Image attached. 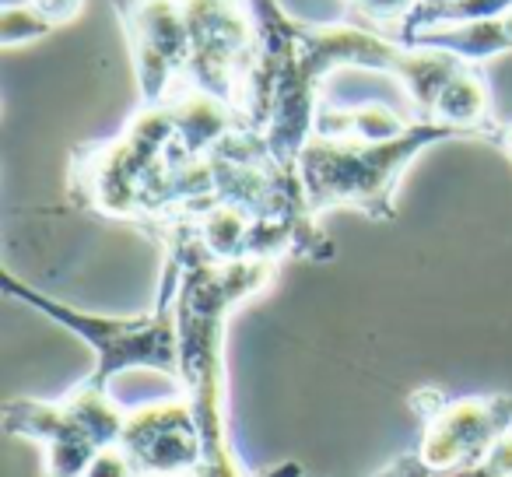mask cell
Listing matches in <instances>:
<instances>
[{
    "label": "cell",
    "instance_id": "6da1fadb",
    "mask_svg": "<svg viewBox=\"0 0 512 477\" xmlns=\"http://www.w3.org/2000/svg\"><path fill=\"white\" fill-rule=\"evenodd\" d=\"M158 243H176L183 253L176 320H179V383L197 414L204 460L193 477H253L242 463L228 428V320L239 306L264 295L278 278L274 260H214L183 228Z\"/></svg>",
    "mask_w": 512,
    "mask_h": 477
},
{
    "label": "cell",
    "instance_id": "7a4b0ae2",
    "mask_svg": "<svg viewBox=\"0 0 512 477\" xmlns=\"http://www.w3.org/2000/svg\"><path fill=\"white\" fill-rule=\"evenodd\" d=\"M162 278H158L155 306L137 316H102L78 309L71 302H60L39 288L18 281L11 271H0V288L11 299L25 302L29 309L43 313L57 327L71 330L74 337L92 348L95 365L85 379L99 386H113L116 376L134 369H148L158 376H169L179 383V320H176V299H179V278H183V253L176 243H162Z\"/></svg>",
    "mask_w": 512,
    "mask_h": 477
},
{
    "label": "cell",
    "instance_id": "3957f363",
    "mask_svg": "<svg viewBox=\"0 0 512 477\" xmlns=\"http://www.w3.org/2000/svg\"><path fill=\"white\" fill-rule=\"evenodd\" d=\"M446 141H474V137L435 120H414L404 134L383 141L313 134V141L299 155V179L309 211L323 218L327 211L348 207L372 221H393L404 172L421 151Z\"/></svg>",
    "mask_w": 512,
    "mask_h": 477
},
{
    "label": "cell",
    "instance_id": "277c9868",
    "mask_svg": "<svg viewBox=\"0 0 512 477\" xmlns=\"http://www.w3.org/2000/svg\"><path fill=\"white\" fill-rule=\"evenodd\" d=\"M127 425V407L113 386L81 379L60 400L15 397L4 404V432L43 446V477H85L102 449L116 446Z\"/></svg>",
    "mask_w": 512,
    "mask_h": 477
},
{
    "label": "cell",
    "instance_id": "5b68a950",
    "mask_svg": "<svg viewBox=\"0 0 512 477\" xmlns=\"http://www.w3.org/2000/svg\"><path fill=\"white\" fill-rule=\"evenodd\" d=\"M183 15L190 32V88L242 113L264 46L253 0H183Z\"/></svg>",
    "mask_w": 512,
    "mask_h": 477
},
{
    "label": "cell",
    "instance_id": "8992f818",
    "mask_svg": "<svg viewBox=\"0 0 512 477\" xmlns=\"http://www.w3.org/2000/svg\"><path fill=\"white\" fill-rule=\"evenodd\" d=\"M421 418L418 456L432 470H456L477 463L505 432H512V393H467L446 397L435 386L411 393Z\"/></svg>",
    "mask_w": 512,
    "mask_h": 477
},
{
    "label": "cell",
    "instance_id": "52a82bcc",
    "mask_svg": "<svg viewBox=\"0 0 512 477\" xmlns=\"http://www.w3.org/2000/svg\"><path fill=\"white\" fill-rule=\"evenodd\" d=\"M137 78L141 106L190 88V32L183 0H113Z\"/></svg>",
    "mask_w": 512,
    "mask_h": 477
},
{
    "label": "cell",
    "instance_id": "ba28073f",
    "mask_svg": "<svg viewBox=\"0 0 512 477\" xmlns=\"http://www.w3.org/2000/svg\"><path fill=\"white\" fill-rule=\"evenodd\" d=\"M120 446L141 477H193L204 460L197 414L183 390L127 407Z\"/></svg>",
    "mask_w": 512,
    "mask_h": 477
},
{
    "label": "cell",
    "instance_id": "9c48e42d",
    "mask_svg": "<svg viewBox=\"0 0 512 477\" xmlns=\"http://www.w3.org/2000/svg\"><path fill=\"white\" fill-rule=\"evenodd\" d=\"M393 43L407 50H442L484 67V60L512 53V11L467 25H425V29L400 32L393 36Z\"/></svg>",
    "mask_w": 512,
    "mask_h": 477
},
{
    "label": "cell",
    "instance_id": "30bf717a",
    "mask_svg": "<svg viewBox=\"0 0 512 477\" xmlns=\"http://www.w3.org/2000/svg\"><path fill=\"white\" fill-rule=\"evenodd\" d=\"M418 116L397 113L386 102H334L323 99L320 120H316V134L320 137H351V141H383V137L404 134Z\"/></svg>",
    "mask_w": 512,
    "mask_h": 477
},
{
    "label": "cell",
    "instance_id": "8fae6325",
    "mask_svg": "<svg viewBox=\"0 0 512 477\" xmlns=\"http://www.w3.org/2000/svg\"><path fill=\"white\" fill-rule=\"evenodd\" d=\"M512 11V0H449V4H435V8H414L407 18L386 25L383 32L386 39L400 36V32H414L425 29V25H467V22H484V18H495Z\"/></svg>",
    "mask_w": 512,
    "mask_h": 477
},
{
    "label": "cell",
    "instance_id": "7c38bea8",
    "mask_svg": "<svg viewBox=\"0 0 512 477\" xmlns=\"http://www.w3.org/2000/svg\"><path fill=\"white\" fill-rule=\"evenodd\" d=\"M53 32V25L39 15L36 8L29 4H4L0 11V46L4 50H18V46H29V43H39Z\"/></svg>",
    "mask_w": 512,
    "mask_h": 477
},
{
    "label": "cell",
    "instance_id": "4fadbf2b",
    "mask_svg": "<svg viewBox=\"0 0 512 477\" xmlns=\"http://www.w3.org/2000/svg\"><path fill=\"white\" fill-rule=\"evenodd\" d=\"M348 4L372 29H386V25L400 22V18H407L418 8V0H348Z\"/></svg>",
    "mask_w": 512,
    "mask_h": 477
},
{
    "label": "cell",
    "instance_id": "5bb4252c",
    "mask_svg": "<svg viewBox=\"0 0 512 477\" xmlns=\"http://www.w3.org/2000/svg\"><path fill=\"white\" fill-rule=\"evenodd\" d=\"M85 477H141V474H137L134 460H130L120 442H116V446L102 449V453L95 456L92 467L85 470Z\"/></svg>",
    "mask_w": 512,
    "mask_h": 477
},
{
    "label": "cell",
    "instance_id": "9a60e30c",
    "mask_svg": "<svg viewBox=\"0 0 512 477\" xmlns=\"http://www.w3.org/2000/svg\"><path fill=\"white\" fill-rule=\"evenodd\" d=\"M25 4H29V8H36L39 15L53 25V29L78 22L81 11H85V0H25Z\"/></svg>",
    "mask_w": 512,
    "mask_h": 477
},
{
    "label": "cell",
    "instance_id": "2e32d148",
    "mask_svg": "<svg viewBox=\"0 0 512 477\" xmlns=\"http://www.w3.org/2000/svg\"><path fill=\"white\" fill-rule=\"evenodd\" d=\"M481 460L488 463L498 477H512V432H505L502 439H498L495 446L481 456Z\"/></svg>",
    "mask_w": 512,
    "mask_h": 477
},
{
    "label": "cell",
    "instance_id": "e0dca14e",
    "mask_svg": "<svg viewBox=\"0 0 512 477\" xmlns=\"http://www.w3.org/2000/svg\"><path fill=\"white\" fill-rule=\"evenodd\" d=\"M393 477H442L439 470H432L425 460L418 456V449H411V453H400L397 460L390 463Z\"/></svg>",
    "mask_w": 512,
    "mask_h": 477
},
{
    "label": "cell",
    "instance_id": "ac0fdd59",
    "mask_svg": "<svg viewBox=\"0 0 512 477\" xmlns=\"http://www.w3.org/2000/svg\"><path fill=\"white\" fill-rule=\"evenodd\" d=\"M442 474V470H439ZM442 477H498L495 470L488 467L484 460H477V463H470V467H456V470H446Z\"/></svg>",
    "mask_w": 512,
    "mask_h": 477
},
{
    "label": "cell",
    "instance_id": "d6986e66",
    "mask_svg": "<svg viewBox=\"0 0 512 477\" xmlns=\"http://www.w3.org/2000/svg\"><path fill=\"white\" fill-rule=\"evenodd\" d=\"M498 151L512 162V120H502V130H498Z\"/></svg>",
    "mask_w": 512,
    "mask_h": 477
},
{
    "label": "cell",
    "instance_id": "ffe728a7",
    "mask_svg": "<svg viewBox=\"0 0 512 477\" xmlns=\"http://www.w3.org/2000/svg\"><path fill=\"white\" fill-rule=\"evenodd\" d=\"M421 8H435V4H449V0H418Z\"/></svg>",
    "mask_w": 512,
    "mask_h": 477
},
{
    "label": "cell",
    "instance_id": "44dd1931",
    "mask_svg": "<svg viewBox=\"0 0 512 477\" xmlns=\"http://www.w3.org/2000/svg\"><path fill=\"white\" fill-rule=\"evenodd\" d=\"M376 477H393V470H390V463H386V467L383 470H379V474Z\"/></svg>",
    "mask_w": 512,
    "mask_h": 477
}]
</instances>
